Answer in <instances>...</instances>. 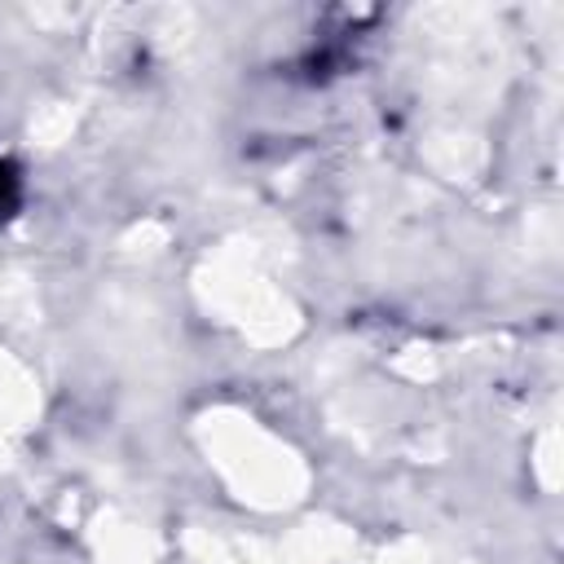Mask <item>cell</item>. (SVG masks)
Here are the masks:
<instances>
[{
    "label": "cell",
    "mask_w": 564,
    "mask_h": 564,
    "mask_svg": "<svg viewBox=\"0 0 564 564\" xmlns=\"http://www.w3.org/2000/svg\"><path fill=\"white\" fill-rule=\"evenodd\" d=\"M18 172H13V163L9 159H0V220L4 216H13V207H18Z\"/></svg>",
    "instance_id": "6da1fadb"
}]
</instances>
